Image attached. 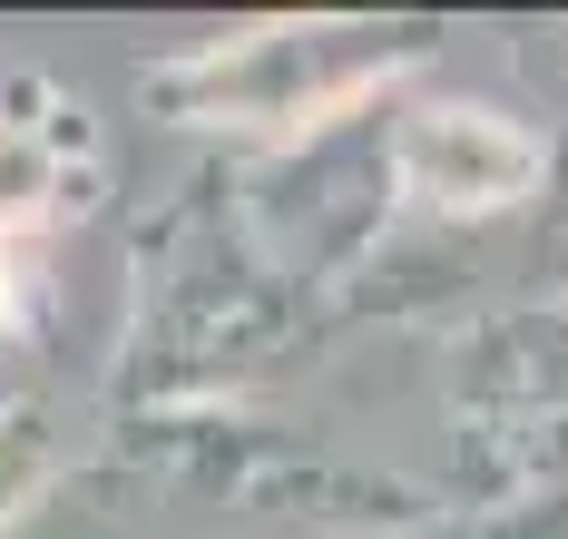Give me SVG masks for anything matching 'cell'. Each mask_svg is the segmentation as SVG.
<instances>
[{
  "instance_id": "1",
  "label": "cell",
  "mask_w": 568,
  "mask_h": 539,
  "mask_svg": "<svg viewBox=\"0 0 568 539\" xmlns=\"http://www.w3.org/2000/svg\"><path fill=\"white\" fill-rule=\"evenodd\" d=\"M314 334H324V304L294 295L245 245L226 167H216L138 226V285H128V334L109 363V413H216L235 383L275 373Z\"/></svg>"
},
{
  "instance_id": "2",
  "label": "cell",
  "mask_w": 568,
  "mask_h": 539,
  "mask_svg": "<svg viewBox=\"0 0 568 539\" xmlns=\"http://www.w3.org/2000/svg\"><path fill=\"white\" fill-rule=\"evenodd\" d=\"M452 50V20H412V10H284V20H245L216 30L176 60L138 69V99L168 128H206V138H314V128L353 119L373 99L412 89L422 69Z\"/></svg>"
},
{
  "instance_id": "3",
  "label": "cell",
  "mask_w": 568,
  "mask_h": 539,
  "mask_svg": "<svg viewBox=\"0 0 568 539\" xmlns=\"http://www.w3.org/2000/svg\"><path fill=\"white\" fill-rule=\"evenodd\" d=\"M235 226L245 245L275 265L294 295L334 304L363 265H383V245L402 236L393 206V157H383V99L353 109V119L314 128V138H284V148H255L226 177Z\"/></svg>"
},
{
  "instance_id": "4",
  "label": "cell",
  "mask_w": 568,
  "mask_h": 539,
  "mask_svg": "<svg viewBox=\"0 0 568 539\" xmlns=\"http://www.w3.org/2000/svg\"><path fill=\"white\" fill-rule=\"evenodd\" d=\"M383 157H393L402 236H480V226L529 216L559 186V128L412 79L383 99Z\"/></svg>"
},
{
  "instance_id": "5",
  "label": "cell",
  "mask_w": 568,
  "mask_h": 539,
  "mask_svg": "<svg viewBox=\"0 0 568 539\" xmlns=\"http://www.w3.org/2000/svg\"><path fill=\"white\" fill-rule=\"evenodd\" d=\"M432 383H442V413L460 431H480L490 461L559 431L568 421V285L470 304L452 324V344L432 354Z\"/></svg>"
},
{
  "instance_id": "6",
  "label": "cell",
  "mask_w": 568,
  "mask_h": 539,
  "mask_svg": "<svg viewBox=\"0 0 568 539\" xmlns=\"http://www.w3.org/2000/svg\"><path fill=\"white\" fill-rule=\"evenodd\" d=\"M109 196V138L50 69H0V236L59 245Z\"/></svg>"
},
{
  "instance_id": "7",
  "label": "cell",
  "mask_w": 568,
  "mask_h": 539,
  "mask_svg": "<svg viewBox=\"0 0 568 539\" xmlns=\"http://www.w3.org/2000/svg\"><path fill=\"white\" fill-rule=\"evenodd\" d=\"M69 471H79V451H69V413H59L50 393H0V539L20 530Z\"/></svg>"
},
{
  "instance_id": "8",
  "label": "cell",
  "mask_w": 568,
  "mask_h": 539,
  "mask_svg": "<svg viewBox=\"0 0 568 539\" xmlns=\"http://www.w3.org/2000/svg\"><path fill=\"white\" fill-rule=\"evenodd\" d=\"M50 324V245L0 236V344H30Z\"/></svg>"
},
{
  "instance_id": "9",
  "label": "cell",
  "mask_w": 568,
  "mask_h": 539,
  "mask_svg": "<svg viewBox=\"0 0 568 539\" xmlns=\"http://www.w3.org/2000/svg\"><path fill=\"white\" fill-rule=\"evenodd\" d=\"M490 471H500L490 500H510V490H568V421H559V431H539V441H519V451H500Z\"/></svg>"
},
{
  "instance_id": "10",
  "label": "cell",
  "mask_w": 568,
  "mask_h": 539,
  "mask_svg": "<svg viewBox=\"0 0 568 539\" xmlns=\"http://www.w3.org/2000/svg\"><path fill=\"white\" fill-rule=\"evenodd\" d=\"M519 69H529V79H539V89L568 109V20H549V30H519Z\"/></svg>"
}]
</instances>
